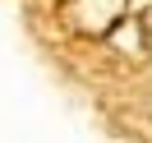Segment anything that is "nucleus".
<instances>
[{
    "label": "nucleus",
    "instance_id": "nucleus-1",
    "mask_svg": "<svg viewBox=\"0 0 152 143\" xmlns=\"http://www.w3.org/2000/svg\"><path fill=\"white\" fill-rule=\"evenodd\" d=\"M138 28H143V37H148V46H152V10L138 14Z\"/></svg>",
    "mask_w": 152,
    "mask_h": 143
}]
</instances>
